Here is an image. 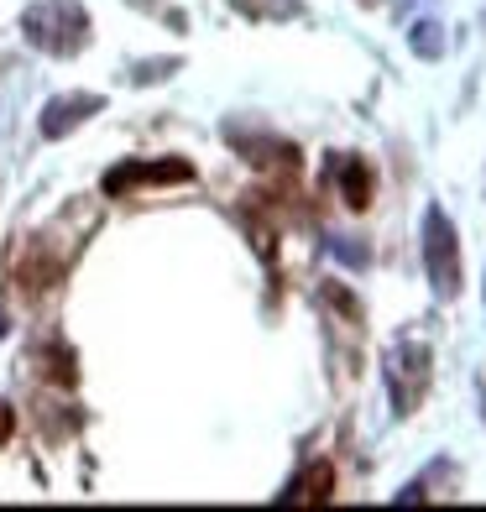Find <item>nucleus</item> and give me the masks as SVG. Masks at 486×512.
Masks as SVG:
<instances>
[{
	"mask_svg": "<svg viewBox=\"0 0 486 512\" xmlns=\"http://www.w3.org/2000/svg\"><path fill=\"white\" fill-rule=\"evenodd\" d=\"M21 32H27V42L37 53L74 58L89 42V11L79 0H32V6L21 11Z\"/></svg>",
	"mask_w": 486,
	"mask_h": 512,
	"instance_id": "obj_1",
	"label": "nucleus"
},
{
	"mask_svg": "<svg viewBox=\"0 0 486 512\" xmlns=\"http://www.w3.org/2000/svg\"><path fill=\"white\" fill-rule=\"evenodd\" d=\"M382 377H387L392 413L408 418L413 408L424 403V392H429V377H434V351H429L424 340H398V345H387V356H382Z\"/></svg>",
	"mask_w": 486,
	"mask_h": 512,
	"instance_id": "obj_2",
	"label": "nucleus"
},
{
	"mask_svg": "<svg viewBox=\"0 0 486 512\" xmlns=\"http://www.w3.org/2000/svg\"><path fill=\"white\" fill-rule=\"evenodd\" d=\"M424 272H429L434 298L455 304L460 298V241H455V220L439 204L424 209Z\"/></svg>",
	"mask_w": 486,
	"mask_h": 512,
	"instance_id": "obj_3",
	"label": "nucleus"
},
{
	"mask_svg": "<svg viewBox=\"0 0 486 512\" xmlns=\"http://www.w3.org/2000/svg\"><path fill=\"white\" fill-rule=\"evenodd\" d=\"M147 183H194V162L183 157H152V162H121V168L105 173V199H126L131 189H147Z\"/></svg>",
	"mask_w": 486,
	"mask_h": 512,
	"instance_id": "obj_4",
	"label": "nucleus"
},
{
	"mask_svg": "<svg viewBox=\"0 0 486 512\" xmlns=\"http://www.w3.org/2000/svg\"><path fill=\"white\" fill-rule=\"evenodd\" d=\"M100 110H105L100 95H58V100H48V110H42V136L58 142V136H68L74 126H84L89 115H100Z\"/></svg>",
	"mask_w": 486,
	"mask_h": 512,
	"instance_id": "obj_5",
	"label": "nucleus"
},
{
	"mask_svg": "<svg viewBox=\"0 0 486 512\" xmlns=\"http://www.w3.org/2000/svg\"><path fill=\"white\" fill-rule=\"evenodd\" d=\"M330 178H335V189H340L345 209H366V204H372L377 178H372V168H366L361 157H351V152H335V157H330Z\"/></svg>",
	"mask_w": 486,
	"mask_h": 512,
	"instance_id": "obj_6",
	"label": "nucleus"
},
{
	"mask_svg": "<svg viewBox=\"0 0 486 512\" xmlns=\"http://www.w3.org/2000/svg\"><path fill=\"white\" fill-rule=\"evenodd\" d=\"M330 497H335V471L324 460H314L277 492V507H309V502H330Z\"/></svg>",
	"mask_w": 486,
	"mask_h": 512,
	"instance_id": "obj_7",
	"label": "nucleus"
},
{
	"mask_svg": "<svg viewBox=\"0 0 486 512\" xmlns=\"http://www.w3.org/2000/svg\"><path fill=\"white\" fill-rule=\"evenodd\" d=\"M241 16H251V21H298L304 16V6L298 0H230Z\"/></svg>",
	"mask_w": 486,
	"mask_h": 512,
	"instance_id": "obj_8",
	"label": "nucleus"
},
{
	"mask_svg": "<svg viewBox=\"0 0 486 512\" xmlns=\"http://www.w3.org/2000/svg\"><path fill=\"white\" fill-rule=\"evenodd\" d=\"M408 48L419 53L424 63H434V58H445V27H439V21H413V32H408Z\"/></svg>",
	"mask_w": 486,
	"mask_h": 512,
	"instance_id": "obj_9",
	"label": "nucleus"
},
{
	"mask_svg": "<svg viewBox=\"0 0 486 512\" xmlns=\"http://www.w3.org/2000/svg\"><path fill=\"white\" fill-rule=\"evenodd\" d=\"M330 251L340 256L345 267H366V262H372V251H366V246H351V236H330Z\"/></svg>",
	"mask_w": 486,
	"mask_h": 512,
	"instance_id": "obj_10",
	"label": "nucleus"
},
{
	"mask_svg": "<svg viewBox=\"0 0 486 512\" xmlns=\"http://www.w3.org/2000/svg\"><path fill=\"white\" fill-rule=\"evenodd\" d=\"M173 68H178V58H157V63H142L131 79H136V84H152V79H168Z\"/></svg>",
	"mask_w": 486,
	"mask_h": 512,
	"instance_id": "obj_11",
	"label": "nucleus"
},
{
	"mask_svg": "<svg viewBox=\"0 0 486 512\" xmlns=\"http://www.w3.org/2000/svg\"><path fill=\"white\" fill-rule=\"evenodd\" d=\"M16 434V413H11V403H0V445Z\"/></svg>",
	"mask_w": 486,
	"mask_h": 512,
	"instance_id": "obj_12",
	"label": "nucleus"
},
{
	"mask_svg": "<svg viewBox=\"0 0 486 512\" xmlns=\"http://www.w3.org/2000/svg\"><path fill=\"white\" fill-rule=\"evenodd\" d=\"M481 418H486V398H481Z\"/></svg>",
	"mask_w": 486,
	"mask_h": 512,
	"instance_id": "obj_13",
	"label": "nucleus"
}]
</instances>
